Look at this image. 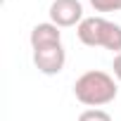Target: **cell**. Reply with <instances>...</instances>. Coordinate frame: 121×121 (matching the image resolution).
Segmentation results:
<instances>
[{
  "instance_id": "obj_1",
  "label": "cell",
  "mask_w": 121,
  "mask_h": 121,
  "mask_svg": "<svg viewBox=\"0 0 121 121\" xmlns=\"http://www.w3.org/2000/svg\"><path fill=\"white\" fill-rule=\"evenodd\" d=\"M116 93H119V86H116L114 76H109L107 71H100V69H90V71L81 74L74 83V97L81 104L93 107V109L114 102Z\"/></svg>"
},
{
  "instance_id": "obj_2",
  "label": "cell",
  "mask_w": 121,
  "mask_h": 121,
  "mask_svg": "<svg viewBox=\"0 0 121 121\" xmlns=\"http://www.w3.org/2000/svg\"><path fill=\"white\" fill-rule=\"evenodd\" d=\"M76 36L88 48H104L112 52H121V24H114L100 14L86 17L76 26Z\"/></svg>"
},
{
  "instance_id": "obj_3",
  "label": "cell",
  "mask_w": 121,
  "mask_h": 121,
  "mask_svg": "<svg viewBox=\"0 0 121 121\" xmlns=\"http://www.w3.org/2000/svg\"><path fill=\"white\" fill-rule=\"evenodd\" d=\"M64 62H67V52H64L62 43H55V45H45V48H36L33 50V64L45 76H57L59 71L64 69Z\"/></svg>"
},
{
  "instance_id": "obj_4",
  "label": "cell",
  "mask_w": 121,
  "mask_h": 121,
  "mask_svg": "<svg viewBox=\"0 0 121 121\" xmlns=\"http://www.w3.org/2000/svg\"><path fill=\"white\" fill-rule=\"evenodd\" d=\"M50 22L59 29H69V26H78L86 17H83V5L81 0H52L50 5Z\"/></svg>"
},
{
  "instance_id": "obj_5",
  "label": "cell",
  "mask_w": 121,
  "mask_h": 121,
  "mask_svg": "<svg viewBox=\"0 0 121 121\" xmlns=\"http://www.w3.org/2000/svg\"><path fill=\"white\" fill-rule=\"evenodd\" d=\"M31 48H45V45H55V43H62V31L59 26H55L52 22H43V24H36L31 29Z\"/></svg>"
},
{
  "instance_id": "obj_6",
  "label": "cell",
  "mask_w": 121,
  "mask_h": 121,
  "mask_svg": "<svg viewBox=\"0 0 121 121\" xmlns=\"http://www.w3.org/2000/svg\"><path fill=\"white\" fill-rule=\"evenodd\" d=\"M95 12H121V0H90Z\"/></svg>"
},
{
  "instance_id": "obj_7",
  "label": "cell",
  "mask_w": 121,
  "mask_h": 121,
  "mask_svg": "<svg viewBox=\"0 0 121 121\" xmlns=\"http://www.w3.org/2000/svg\"><path fill=\"white\" fill-rule=\"evenodd\" d=\"M78 121H112V116L104 109H86V112H81Z\"/></svg>"
},
{
  "instance_id": "obj_8",
  "label": "cell",
  "mask_w": 121,
  "mask_h": 121,
  "mask_svg": "<svg viewBox=\"0 0 121 121\" xmlns=\"http://www.w3.org/2000/svg\"><path fill=\"white\" fill-rule=\"evenodd\" d=\"M112 69H114V78L121 83V52L114 55V62H112Z\"/></svg>"
}]
</instances>
